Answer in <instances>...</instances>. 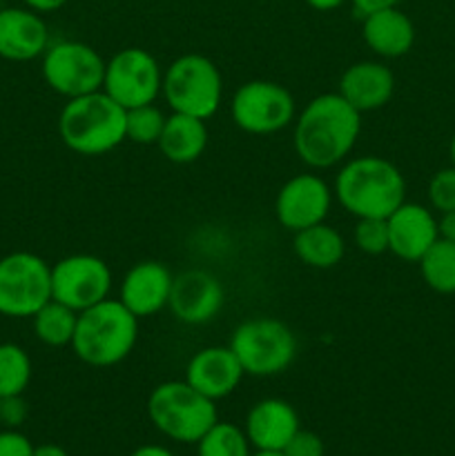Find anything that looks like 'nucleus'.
Segmentation results:
<instances>
[{"label":"nucleus","mask_w":455,"mask_h":456,"mask_svg":"<svg viewBox=\"0 0 455 456\" xmlns=\"http://www.w3.org/2000/svg\"><path fill=\"white\" fill-rule=\"evenodd\" d=\"M230 350L250 377H277L293 365L299 343L284 321L257 316L236 325Z\"/></svg>","instance_id":"7"},{"label":"nucleus","mask_w":455,"mask_h":456,"mask_svg":"<svg viewBox=\"0 0 455 456\" xmlns=\"http://www.w3.org/2000/svg\"><path fill=\"white\" fill-rule=\"evenodd\" d=\"M299 428V414L288 401L263 399L250 408L244 432L254 450L281 452Z\"/></svg>","instance_id":"20"},{"label":"nucleus","mask_w":455,"mask_h":456,"mask_svg":"<svg viewBox=\"0 0 455 456\" xmlns=\"http://www.w3.org/2000/svg\"><path fill=\"white\" fill-rule=\"evenodd\" d=\"M76 321H79V312L62 305V303L54 301V298L45 303V305L31 316L36 338L47 347L71 346V338H74L76 332Z\"/></svg>","instance_id":"24"},{"label":"nucleus","mask_w":455,"mask_h":456,"mask_svg":"<svg viewBox=\"0 0 455 456\" xmlns=\"http://www.w3.org/2000/svg\"><path fill=\"white\" fill-rule=\"evenodd\" d=\"M199 456H252L250 441L244 428L235 423L217 421L199 441H196Z\"/></svg>","instance_id":"27"},{"label":"nucleus","mask_w":455,"mask_h":456,"mask_svg":"<svg viewBox=\"0 0 455 456\" xmlns=\"http://www.w3.org/2000/svg\"><path fill=\"white\" fill-rule=\"evenodd\" d=\"M333 205V190L317 174H297L277 191L275 216L288 232L324 223Z\"/></svg>","instance_id":"13"},{"label":"nucleus","mask_w":455,"mask_h":456,"mask_svg":"<svg viewBox=\"0 0 455 456\" xmlns=\"http://www.w3.org/2000/svg\"><path fill=\"white\" fill-rule=\"evenodd\" d=\"M25 3V7L34 9V12L38 13H52V12H58L61 7H65L70 0H22Z\"/></svg>","instance_id":"36"},{"label":"nucleus","mask_w":455,"mask_h":456,"mask_svg":"<svg viewBox=\"0 0 455 456\" xmlns=\"http://www.w3.org/2000/svg\"><path fill=\"white\" fill-rule=\"evenodd\" d=\"M428 200L440 214L455 212V167L440 169L428 183Z\"/></svg>","instance_id":"30"},{"label":"nucleus","mask_w":455,"mask_h":456,"mask_svg":"<svg viewBox=\"0 0 455 456\" xmlns=\"http://www.w3.org/2000/svg\"><path fill=\"white\" fill-rule=\"evenodd\" d=\"M165 118L168 116L154 102L125 110V141H132L136 145H156L163 134Z\"/></svg>","instance_id":"28"},{"label":"nucleus","mask_w":455,"mask_h":456,"mask_svg":"<svg viewBox=\"0 0 455 456\" xmlns=\"http://www.w3.org/2000/svg\"><path fill=\"white\" fill-rule=\"evenodd\" d=\"M355 245L360 252L379 256L388 252V225L386 218H357Z\"/></svg>","instance_id":"29"},{"label":"nucleus","mask_w":455,"mask_h":456,"mask_svg":"<svg viewBox=\"0 0 455 456\" xmlns=\"http://www.w3.org/2000/svg\"><path fill=\"white\" fill-rule=\"evenodd\" d=\"M337 94L360 114L382 110L395 94V74L379 61L352 62L339 78Z\"/></svg>","instance_id":"19"},{"label":"nucleus","mask_w":455,"mask_h":456,"mask_svg":"<svg viewBox=\"0 0 455 456\" xmlns=\"http://www.w3.org/2000/svg\"><path fill=\"white\" fill-rule=\"evenodd\" d=\"M105 62L92 45L80 40H58L49 43L40 56V74L52 92L70 101L103 89Z\"/></svg>","instance_id":"8"},{"label":"nucleus","mask_w":455,"mask_h":456,"mask_svg":"<svg viewBox=\"0 0 455 456\" xmlns=\"http://www.w3.org/2000/svg\"><path fill=\"white\" fill-rule=\"evenodd\" d=\"M31 456H70L65 448L56 444H43V445H34V454Z\"/></svg>","instance_id":"38"},{"label":"nucleus","mask_w":455,"mask_h":456,"mask_svg":"<svg viewBox=\"0 0 455 456\" xmlns=\"http://www.w3.org/2000/svg\"><path fill=\"white\" fill-rule=\"evenodd\" d=\"M303 3H306L308 7L317 9V12H333V9L342 7L346 0H303Z\"/></svg>","instance_id":"39"},{"label":"nucleus","mask_w":455,"mask_h":456,"mask_svg":"<svg viewBox=\"0 0 455 456\" xmlns=\"http://www.w3.org/2000/svg\"><path fill=\"white\" fill-rule=\"evenodd\" d=\"M129 456H177V454L170 452V450L163 448V445H141V448L134 450Z\"/></svg>","instance_id":"37"},{"label":"nucleus","mask_w":455,"mask_h":456,"mask_svg":"<svg viewBox=\"0 0 455 456\" xmlns=\"http://www.w3.org/2000/svg\"><path fill=\"white\" fill-rule=\"evenodd\" d=\"M361 132V114L337 92L319 94L294 118L293 145L299 160L312 169L343 163Z\"/></svg>","instance_id":"1"},{"label":"nucleus","mask_w":455,"mask_h":456,"mask_svg":"<svg viewBox=\"0 0 455 456\" xmlns=\"http://www.w3.org/2000/svg\"><path fill=\"white\" fill-rule=\"evenodd\" d=\"M333 191L351 216L388 218L406 200V178L382 156H355L343 160Z\"/></svg>","instance_id":"2"},{"label":"nucleus","mask_w":455,"mask_h":456,"mask_svg":"<svg viewBox=\"0 0 455 456\" xmlns=\"http://www.w3.org/2000/svg\"><path fill=\"white\" fill-rule=\"evenodd\" d=\"M437 232H440V239L455 243V212H444L437 218Z\"/></svg>","instance_id":"35"},{"label":"nucleus","mask_w":455,"mask_h":456,"mask_svg":"<svg viewBox=\"0 0 455 456\" xmlns=\"http://www.w3.org/2000/svg\"><path fill=\"white\" fill-rule=\"evenodd\" d=\"M31 359L16 343H0V399L21 396L31 381Z\"/></svg>","instance_id":"26"},{"label":"nucleus","mask_w":455,"mask_h":456,"mask_svg":"<svg viewBox=\"0 0 455 456\" xmlns=\"http://www.w3.org/2000/svg\"><path fill=\"white\" fill-rule=\"evenodd\" d=\"M217 401L183 381L159 383L147 396V417L152 426L177 444H196L214 423Z\"/></svg>","instance_id":"5"},{"label":"nucleus","mask_w":455,"mask_h":456,"mask_svg":"<svg viewBox=\"0 0 455 456\" xmlns=\"http://www.w3.org/2000/svg\"><path fill=\"white\" fill-rule=\"evenodd\" d=\"M62 145L80 156H103L125 141V110L103 89L70 98L58 114Z\"/></svg>","instance_id":"4"},{"label":"nucleus","mask_w":455,"mask_h":456,"mask_svg":"<svg viewBox=\"0 0 455 456\" xmlns=\"http://www.w3.org/2000/svg\"><path fill=\"white\" fill-rule=\"evenodd\" d=\"M366 47L382 58H401L413 49L415 25L400 7H386L361 18Z\"/></svg>","instance_id":"21"},{"label":"nucleus","mask_w":455,"mask_h":456,"mask_svg":"<svg viewBox=\"0 0 455 456\" xmlns=\"http://www.w3.org/2000/svg\"><path fill=\"white\" fill-rule=\"evenodd\" d=\"M244 377V368L230 346L203 347L186 365V381L212 401L230 396Z\"/></svg>","instance_id":"17"},{"label":"nucleus","mask_w":455,"mask_h":456,"mask_svg":"<svg viewBox=\"0 0 455 456\" xmlns=\"http://www.w3.org/2000/svg\"><path fill=\"white\" fill-rule=\"evenodd\" d=\"M27 419V403L21 396H7V399H0V423H4L7 428L16 430L22 421Z\"/></svg>","instance_id":"33"},{"label":"nucleus","mask_w":455,"mask_h":456,"mask_svg":"<svg viewBox=\"0 0 455 456\" xmlns=\"http://www.w3.org/2000/svg\"><path fill=\"white\" fill-rule=\"evenodd\" d=\"M419 272L433 292L455 294V243L437 239L419 258Z\"/></svg>","instance_id":"25"},{"label":"nucleus","mask_w":455,"mask_h":456,"mask_svg":"<svg viewBox=\"0 0 455 456\" xmlns=\"http://www.w3.org/2000/svg\"><path fill=\"white\" fill-rule=\"evenodd\" d=\"M0 12H3V3H0Z\"/></svg>","instance_id":"42"},{"label":"nucleus","mask_w":455,"mask_h":456,"mask_svg":"<svg viewBox=\"0 0 455 456\" xmlns=\"http://www.w3.org/2000/svg\"><path fill=\"white\" fill-rule=\"evenodd\" d=\"M110 265L94 254H70L52 265V298L83 312L110 298Z\"/></svg>","instance_id":"12"},{"label":"nucleus","mask_w":455,"mask_h":456,"mask_svg":"<svg viewBox=\"0 0 455 456\" xmlns=\"http://www.w3.org/2000/svg\"><path fill=\"white\" fill-rule=\"evenodd\" d=\"M34 445L22 432L7 428L0 430V456H31Z\"/></svg>","instance_id":"32"},{"label":"nucleus","mask_w":455,"mask_h":456,"mask_svg":"<svg viewBox=\"0 0 455 456\" xmlns=\"http://www.w3.org/2000/svg\"><path fill=\"white\" fill-rule=\"evenodd\" d=\"M172 283V272L163 263L141 261L125 272L120 281L119 301L136 319H147L168 307Z\"/></svg>","instance_id":"15"},{"label":"nucleus","mask_w":455,"mask_h":456,"mask_svg":"<svg viewBox=\"0 0 455 456\" xmlns=\"http://www.w3.org/2000/svg\"><path fill=\"white\" fill-rule=\"evenodd\" d=\"M210 134L205 120L194 118L187 114H172L165 118L163 134L159 138V150L170 163L174 165H190L203 156L208 147Z\"/></svg>","instance_id":"22"},{"label":"nucleus","mask_w":455,"mask_h":456,"mask_svg":"<svg viewBox=\"0 0 455 456\" xmlns=\"http://www.w3.org/2000/svg\"><path fill=\"white\" fill-rule=\"evenodd\" d=\"M284 456H324V441L310 430H302L299 428L297 435L285 444V448L281 450Z\"/></svg>","instance_id":"31"},{"label":"nucleus","mask_w":455,"mask_h":456,"mask_svg":"<svg viewBox=\"0 0 455 456\" xmlns=\"http://www.w3.org/2000/svg\"><path fill=\"white\" fill-rule=\"evenodd\" d=\"M52 301V265L38 254L12 252L0 258V314L31 319Z\"/></svg>","instance_id":"9"},{"label":"nucleus","mask_w":455,"mask_h":456,"mask_svg":"<svg viewBox=\"0 0 455 456\" xmlns=\"http://www.w3.org/2000/svg\"><path fill=\"white\" fill-rule=\"evenodd\" d=\"M161 96L177 114L210 120L223 101L221 71L203 53H183L163 71Z\"/></svg>","instance_id":"6"},{"label":"nucleus","mask_w":455,"mask_h":456,"mask_svg":"<svg viewBox=\"0 0 455 456\" xmlns=\"http://www.w3.org/2000/svg\"><path fill=\"white\" fill-rule=\"evenodd\" d=\"M49 47V27L43 13L29 7L0 12V58L12 62L36 61Z\"/></svg>","instance_id":"18"},{"label":"nucleus","mask_w":455,"mask_h":456,"mask_svg":"<svg viewBox=\"0 0 455 456\" xmlns=\"http://www.w3.org/2000/svg\"><path fill=\"white\" fill-rule=\"evenodd\" d=\"M136 341V316L119 298H105L79 312L71 350L89 368H112L132 354Z\"/></svg>","instance_id":"3"},{"label":"nucleus","mask_w":455,"mask_h":456,"mask_svg":"<svg viewBox=\"0 0 455 456\" xmlns=\"http://www.w3.org/2000/svg\"><path fill=\"white\" fill-rule=\"evenodd\" d=\"M230 114L236 127L254 136H268L297 118V105L288 87L275 80H248L232 94Z\"/></svg>","instance_id":"10"},{"label":"nucleus","mask_w":455,"mask_h":456,"mask_svg":"<svg viewBox=\"0 0 455 456\" xmlns=\"http://www.w3.org/2000/svg\"><path fill=\"white\" fill-rule=\"evenodd\" d=\"M388 252L406 263H419L433 243L440 239L437 218L419 203H404L386 218Z\"/></svg>","instance_id":"16"},{"label":"nucleus","mask_w":455,"mask_h":456,"mask_svg":"<svg viewBox=\"0 0 455 456\" xmlns=\"http://www.w3.org/2000/svg\"><path fill=\"white\" fill-rule=\"evenodd\" d=\"M293 249L303 265L315 267V270H330L342 263L346 254V240L335 227L317 223L306 230L294 232Z\"/></svg>","instance_id":"23"},{"label":"nucleus","mask_w":455,"mask_h":456,"mask_svg":"<svg viewBox=\"0 0 455 456\" xmlns=\"http://www.w3.org/2000/svg\"><path fill=\"white\" fill-rule=\"evenodd\" d=\"M163 87V69L147 49L125 47L105 62L103 92L123 110L156 102Z\"/></svg>","instance_id":"11"},{"label":"nucleus","mask_w":455,"mask_h":456,"mask_svg":"<svg viewBox=\"0 0 455 456\" xmlns=\"http://www.w3.org/2000/svg\"><path fill=\"white\" fill-rule=\"evenodd\" d=\"M355 12L360 13L361 18L368 16V13L379 12V9H386V7H397L400 0H351Z\"/></svg>","instance_id":"34"},{"label":"nucleus","mask_w":455,"mask_h":456,"mask_svg":"<svg viewBox=\"0 0 455 456\" xmlns=\"http://www.w3.org/2000/svg\"><path fill=\"white\" fill-rule=\"evenodd\" d=\"M451 165L455 167V134H453V138H451Z\"/></svg>","instance_id":"41"},{"label":"nucleus","mask_w":455,"mask_h":456,"mask_svg":"<svg viewBox=\"0 0 455 456\" xmlns=\"http://www.w3.org/2000/svg\"><path fill=\"white\" fill-rule=\"evenodd\" d=\"M252 456H284L281 452H268V450H257Z\"/></svg>","instance_id":"40"},{"label":"nucleus","mask_w":455,"mask_h":456,"mask_svg":"<svg viewBox=\"0 0 455 456\" xmlns=\"http://www.w3.org/2000/svg\"><path fill=\"white\" fill-rule=\"evenodd\" d=\"M226 303L221 281L205 270H186L174 276L168 307L186 325H205L217 319Z\"/></svg>","instance_id":"14"}]
</instances>
